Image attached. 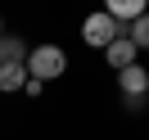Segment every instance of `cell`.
I'll return each mask as SVG.
<instances>
[{"mask_svg":"<svg viewBox=\"0 0 149 140\" xmlns=\"http://www.w3.org/2000/svg\"><path fill=\"white\" fill-rule=\"evenodd\" d=\"M23 63H27V72H32V77H41V81H59V77L68 72V54L54 45V41H45V45H32Z\"/></svg>","mask_w":149,"mask_h":140,"instance_id":"1","label":"cell"},{"mask_svg":"<svg viewBox=\"0 0 149 140\" xmlns=\"http://www.w3.org/2000/svg\"><path fill=\"white\" fill-rule=\"evenodd\" d=\"M113 36H127V23H118L113 14H104V9L86 14V23H81V41H86L91 50H104Z\"/></svg>","mask_w":149,"mask_h":140,"instance_id":"2","label":"cell"},{"mask_svg":"<svg viewBox=\"0 0 149 140\" xmlns=\"http://www.w3.org/2000/svg\"><path fill=\"white\" fill-rule=\"evenodd\" d=\"M145 100H149V91H145Z\"/></svg>","mask_w":149,"mask_h":140,"instance_id":"11","label":"cell"},{"mask_svg":"<svg viewBox=\"0 0 149 140\" xmlns=\"http://www.w3.org/2000/svg\"><path fill=\"white\" fill-rule=\"evenodd\" d=\"M0 36H5V18H0Z\"/></svg>","mask_w":149,"mask_h":140,"instance_id":"10","label":"cell"},{"mask_svg":"<svg viewBox=\"0 0 149 140\" xmlns=\"http://www.w3.org/2000/svg\"><path fill=\"white\" fill-rule=\"evenodd\" d=\"M23 81H27V63H0V91L5 95L23 91Z\"/></svg>","mask_w":149,"mask_h":140,"instance_id":"6","label":"cell"},{"mask_svg":"<svg viewBox=\"0 0 149 140\" xmlns=\"http://www.w3.org/2000/svg\"><path fill=\"white\" fill-rule=\"evenodd\" d=\"M41 91H45V81H41V77H32V72H27V81H23V95H32V100H36Z\"/></svg>","mask_w":149,"mask_h":140,"instance_id":"9","label":"cell"},{"mask_svg":"<svg viewBox=\"0 0 149 140\" xmlns=\"http://www.w3.org/2000/svg\"><path fill=\"white\" fill-rule=\"evenodd\" d=\"M27 41H18V36H0V63H23L27 59Z\"/></svg>","mask_w":149,"mask_h":140,"instance_id":"7","label":"cell"},{"mask_svg":"<svg viewBox=\"0 0 149 140\" xmlns=\"http://www.w3.org/2000/svg\"><path fill=\"white\" fill-rule=\"evenodd\" d=\"M149 9V0H104V14H113L118 23H136Z\"/></svg>","mask_w":149,"mask_h":140,"instance_id":"5","label":"cell"},{"mask_svg":"<svg viewBox=\"0 0 149 140\" xmlns=\"http://www.w3.org/2000/svg\"><path fill=\"white\" fill-rule=\"evenodd\" d=\"M127 36L136 41V50H149V9L140 14L136 23H127Z\"/></svg>","mask_w":149,"mask_h":140,"instance_id":"8","label":"cell"},{"mask_svg":"<svg viewBox=\"0 0 149 140\" xmlns=\"http://www.w3.org/2000/svg\"><path fill=\"white\" fill-rule=\"evenodd\" d=\"M118 91H122V100H127V109H140V100H145V91H149V68H140V59L127 63V68H118Z\"/></svg>","mask_w":149,"mask_h":140,"instance_id":"3","label":"cell"},{"mask_svg":"<svg viewBox=\"0 0 149 140\" xmlns=\"http://www.w3.org/2000/svg\"><path fill=\"white\" fill-rule=\"evenodd\" d=\"M136 59H140V50H136V41H131V36H113L109 45H104V63H109L113 72L127 68V63H136Z\"/></svg>","mask_w":149,"mask_h":140,"instance_id":"4","label":"cell"}]
</instances>
